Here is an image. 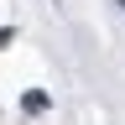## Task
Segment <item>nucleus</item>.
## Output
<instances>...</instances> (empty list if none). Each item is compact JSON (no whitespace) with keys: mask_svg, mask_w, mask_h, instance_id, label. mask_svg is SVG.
Masks as SVG:
<instances>
[{"mask_svg":"<svg viewBox=\"0 0 125 125\" xmlns=\"http://www.w3.org/2000/svg\"><path fill=\"white\" fill-rule=\"evenodd\" d=\"M10 37H16V31H10V26H0V42H10Z\"/></svg>","mask_w":125,"mask_h":125,"instance_id":"nucleus-1","label":"nucleus"}]
</instances>
